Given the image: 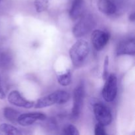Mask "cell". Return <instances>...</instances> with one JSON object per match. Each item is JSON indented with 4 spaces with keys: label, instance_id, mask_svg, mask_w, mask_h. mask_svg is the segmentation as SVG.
<instances>
[{
    "label": "cell",
    "instance_id": "20",
    "mask_svg": "<svg viewBox=\"0 0 135 135\" xmlns=\"http://www.w3.org/2000/svg\"><path fill=\"white\" fill-rule=\"evenodd\" d=\"M5 98V93L1 85V77H0V99L3 100Z\"/></svg>",
    "mask_w": 135,
    "mask_h": 135
},
{
    "label": "cell",
    "instance_id": "15",
    "mask_svg": "<svg viewBox=\"0 0 135 135\" xmlns=\"http://www.w3.org/2000/svg\"><path fill=\"white\" fill-rule=\"evenodd\" d=\"M57 81L59 84L63 86H69L71 83V73L69 69H66L63 73L57 75Z\"/></svg>",
    "mask_w": 135,
    "mask_h": 135
},
{
    "label": "cell",
    "instance_id": "14",
    "mask_svg": "<svg viewBox=\"0 0 135 135\" xmlns=\"http://www.w3.org/2000/svg\"><path fill=\"white\" fill-rule=\"evenodd\" d=\"M20 114L21 113L18 111L9 107L5 108L3 109V115L5 117L13 123H17V120Z\"/></svg>",
    "mask_w": 135,
    "mask_h": 135
},
{
    "label": "cell",
    "instance_id": "19",
    "mask_svg": "<svg viewBox=\"0 0 135 135\" xmlns=\"http://www.w3.org/2000/svg\"><path fill=\"white\" fill-rule=\"evenodd\" d=\"M94 133L96 135H105L106 133H105V129H104V126L102 125V124L98 123L95 126L94 129Z\"/></svg>",
    "mask_w": 135,
    "mask_h": 135
},
{
    "label": "cell",
    "instance_id": "2",
    "mask_svg": "<svg viewBox=\"0 0 135 135\" xmlns=\"http://www.w3.org/2000/svg\"><path fill=\"white\" fill-rule=\"evenodd\" d=\"M70 99V95L64 90H57L50 94L38 99L34 102L35 108H43L51 106L54 104H63Z\"/></svg>",
    "mask_w": 135,
    "mask_h": 135
},
{
    "label": "cell",
    "instance_id": "3",
    "mask_svg": "<svg viewBox=\"0 0 135 135\" xmlns=\"http://www.w3.org/2000/svg\"><path fill=\"white\" fill-rule=\"evenodd\" d=\"M96 25L94 18L91 14H84L73 28V34L76 38L86 35Z\"/></svg>",
    "mask_w": 135,
    "mask_h": 135
},
{
    "label": "cell",
    "instance_id": "17",
    "mask_svg": "<svg viewBox=\"0 0 135 135\" xmlns=\"http://www.w3.org/2000/svg\"><path fill=\"white\" fill-rule=\"evenodd\" d=\"M64 133L69 135H79V132L76 127L73 125H69L64 129Z\"/></svg>",
    "mask_w": 135,
    "mask_h": 135
},
{
    "label": "cell",
    "instance_id": "7",
    "mask_svg": "<svg viewBox=\"0 0 135 135\" xmlns=\"http://www.w3.org/2000/svg\"><path fill=\"white\" fill-rule=\"evenodd\" d=\"M110 35L108 32L101 30H95L91 35V42L94 49L100 51L105 47L108 43Z\"/></svg>",
    "mask_w": 135,
    "mask_h": 135
},
{
    "label": "cell",
    "instance_id": "9",
    "mask_svg": "<svg viewBox=\"0 0 135 135\" xmlns=\"http://www.w3.org/2000/svg\"><path fill=\"white\" fill-rule=\"evenodd\" d=\"M7 100L10 104L20 108H31L34 105V102L25 99L17 90L11 91L9 94Z\"/></svg>",
    "mask_w": 135,
    "mask_h": 135
},
{
    "label": "cell",
    "instance_id": "18",
    "mask_svg": "<svg viewBox=\"0 0 135 135\" xmlns=\"http://www.w3.org/2000/svg\"><path fill=\"white\" fill-rule=\"evenodd\" d=\"M109 57L107 55L105 58V61H104V70H103V74H102V77L104 80H106L107 77L108 76V72H109Z\"/></svg>",
    "mask_w": 135,
    "mask_h": 135
},
{
    "label": "cell",
    "instance_id": "1",
    "mask_svg": "<svg viewBox=\"0 0 135 135\" xmlns=\"http://www.w3.org/2000/svg\"><path fill=\"white\" fill-rule=\"evenodd\" d=\"M89 51L88 42L83 40L76 41L69 50L70 58L73 65L75 67L81 66L88 57Z\"/></svg>",
    "mask_w": 135,
    "mask_h": 135
},
{
    "label": "cell",
    "instance_id": "11",
    "mask_svg": "<svg viewBox=\"0 0 135 135\" xmlns=\"http://www.w3.org/2000/svg\"><path fill=\"white\" fill-rule=\"evenodd\" d=\"M84 0H74L69 11L70 18L73 21L80 18L84 15Z\"/></svg>",
    "mask_w": 135,
    "mask_h": 135
},
{
    "label": "cell",
    "instance_id": "13",
    "mask_svg": "<svg viewBox=\"0 0 135 135\" xmlns=\"http://www.w3.org/2000/svg\"><path fill=\"white\" fill-rule=\"evenodd\" d=\"M21 134V131L13 125L7 123H2L0 125V135H17Z\"/></svg>",
    "mask_w": 135,
    "mask_h": 135
},
{
    "label": "cell",
    "instance_id": "21",
    "mask_svg": "<svg viewBox=\"0 0 135 135\" xmlns=\"http://www.w3.org/2000/svg\"><path fill=\"white\" fill-rule=\"evenodd\" d=\"M129 20H130L131 21H134V13H131V14L129 15Z\"/></svg>",
    "mask_w": 135,
    "mask_h": 135
},
{
    "label": "cell",
    "instance_id": "5",
    "mask_svg": "<svg viewBox=\"0 0 135 135\" xmlns=\"http://www.w3.org/2000/svg\"><path fill=\"white\" fill-rule=\"evenodd\" d=\"M84 98V88L83 84H80L75 88L73 92V105L71 117L74 119H78L81 112Z\"/></svg>",
    "mask_w": 135,
    "mask_h": 135
},
{
    "label": "cell",
    "instance_id": "12",
    "mask_svg": "<svg viewBox=\"0 0 135 135\" xmlns=\"http://www.w3.org/2000/svg\"><path fill=\"white\" fill-rule=\"evenodd\" d=\"M98 7L100 12L108 15L115 14L117 11V7L112 0H99Z\"/></svg>",
    "mask_w": 135,
    "mask_h": 135
},
{
    "label": "cell",
    "instance_id": "6",
    "mask_svg": "<svg viewBox=\"0 0 135 135\" xmlns=\"http://www.w3.org/2000/svg\"><path fill=\"white\" fill-rule=\"evenodd\" d=\"M94 113L98 123L102 124L104 127L109 125L112 121V115L111 111L106 105L96 103L94 105Z\"/></svg>",
    "mask_w": 135,
    "mask_h": 135
},
{
    "label": "cell",
    "instance_id": "4",
    "mask_svg": "<svg viewBox=\"0 0 135 135\" xmlns=\"http://www.w3.org/2000/svg\"><path fill=\"white\" fill-rule=\"evenodd\" d=\"M117 94V79L114 74L108 75L102 90L103 98L107 102H113Z\"/></svg>",
    "mask_w": 135,
    "mask_h": 135
},
{
    "label": "cell",
    "instance_id": "10",
    "mask_svg": "<svg viewBox=\"0 0 135 135\" xmlns=\"http://www.w3.org/2000/svg\"><path fill=\"white\" fill-rule=\"evenodd\" d=\"M116 52L117 55H134L135 54L134 40L132 38L121 42L117 46Z\"/></svg>",
    "mask_w": 135,
    "mask_h": 135
},
{
    "label": "cell",
    "instance_id": "16",
    "mask_svg": "<svg viewBox=\"0 0 135 135\" xmlns=\"http://www.w3.org/2000/svg\"><path fill=\"white\" fill-rule=\"evenodd\" d=\"M51 0H35L34 6L38 13H42L47 10L51 4Z\"/></svg>",
    "mask_w": 135,
    "mask_h": 135
},
{
    "label": "cell",
    "instance_id": "8",
    "mask_svg": "<svg viewBox=\"0 0 135 135\" xmlns=\"http://www.w3.org/2000/svg\"><path fill=\"white\" fill-rule=\"evenodd\" d=\"M46 116L40 112H30L22 113L18 116L17 123L22 126L27 127L32 125L37 121H44L46 119Z\"/></svg>",
    "mask_w": 135,
    "mask_h": 135
}]
</instances>
